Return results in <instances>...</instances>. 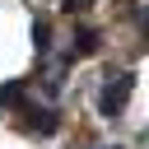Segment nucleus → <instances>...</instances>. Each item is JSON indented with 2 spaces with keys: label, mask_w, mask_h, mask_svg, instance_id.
Segmentation results:
<instances>
[{
  "label": "nucleus",
  "mask_w": 149,
  "mask_h": 149,
  "mask_svg": "<svg viewBox=\"0 0 149 149\" xmlns=\"http://www.w3.org/2000/svg\"><path fill=\"white\" fill-rule=\"evenodd\" d=\"M130 93H135V74H130V70H126V74H112L107 88H102V98H98V112H102V116H121V107L130 102Z\"/></svg>",
  "instance_id": "nucleus-1"
},
{
  "label": "nucleus",
  "mask_w": 149,
  "mask_h": 149,
  "mask_svg": "<svg viewBox=\"0 0 149 149\" xmlns=\"http://www.w3.org/2000/svg\"><path fill=\"white\" fill-rule=\"evenodd\" d=\"M33 47H37V56H47V51H51V23H47V19H37V23H33Z\"/></svg>",
  "instance_id": "nucleus-2"
},
{
  "label": "nucleus",
  "mask_w": 149,
  "mask_h": 149,
  "mask_svg": "<svg viewBox=\"0 0 149 149\" xmlns=\"http://www.w3.org/2000/svg\"><path fill=\"white\" fill-rule=\"evenodd\" d=\"M93 51H98V33L93 28H79L74 33V56H93Z\"/></svg>",
  "instance_id": "nucleus-3"
},
{
  "label": "nucleus",
  "mask_w": 149,
  "mask_h": 149,
  "mask_svg": "<svg viewBox=\"0 0 149 149\" xmlns=\"http://www.w3.org/2000/svg\"><path fill=\"white\" fill-rule=\"evenodd\" d=\"M0 102H5V107H19V102H23V84H19V79H9V84L0 88Z\"/></svg>",
  "instance_id": "nucleus-4"
}]
</instances>
